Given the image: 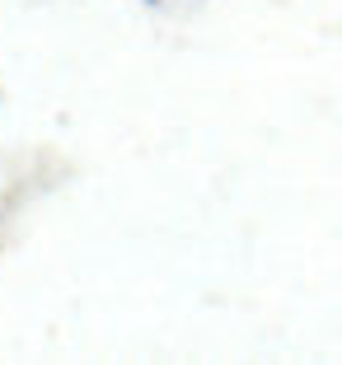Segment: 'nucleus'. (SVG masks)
<instances>
[]
</instances>
